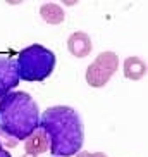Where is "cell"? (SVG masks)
<instances>
[{
    "instance_id": "3",
    "label": "cell",
    "mask_w": 148,
    "mask_h": 157,
    "mask_svg": "<svg viewBox=\"0 0 148 157\" xmlns=\"http://www.w3.org/2000/svg\"><path fill=\"white\" fill-rule=\"evenodd\" d=\"M55 69V54L40 45L33 43L17 54L19 79L24 81H43Z\"/></svg>"
},
{
    "instance_id": "8",
    "label": "cell",
    "mask_w": 148,
    "mask_h": 157,
    "mask_svg": "<svg viewBox=\"0 0 148 157\" xmlns=\"http://www.w3.org/2000/svg\"><path fill=\"white\" fill-rule=\"evenodd\" d=\"M122 73H124L126 79H129V81H139L146 74V62L138 56H129L124 60Z\"/></svg>"
},
{
    "instance_id": "9",
    "label": "cell",
    "mask_w": 148,
    "mask_h": 157,
    "mask_svg": "<svg viewBox=\"0 0 148 157\" xmlns=\"http://www.w3.org/2000/svg\"><path fill=\"white\" fill-rule=\"evenodd\" d=\"M40 17H42L46 24L57 26V24L64 23L65 12H64V9H62V5L57 4V2H45V4L40 5Z\"/></svg>"
},
{
    "instance_id": "5",
    "label": "cell",
    "mask_w": 148,
    "mask_h": 157,
    "mask_svg": "<svg viewBox=\"0 0 148 157\" xmlns=\"http://www.w3.org/2000/svg\"><path fill=\"white\" fill-rule=\"evenodd\" d=\"M17 54L14 50L0 52V98L19 85Z\"/></svg>"
},
{
    "instance_id": "6",
    "label": "cell",
    "mask_w": 148,
    "mask_h": 157,
    "mask_svg": "<svg viewBox=\"0 0 148 157\" xmlns=\"http://www.w3.org/2000/svg\"><path fill=\"white\" fill-rule=\"evenodd\" d=\"M67 50L72 57H78V59L88 57L93 50V43H91V38L88 36V33L74 31L67 38Z\"/></svg>"
},
{
    "instance_id": "4",
    "label": "cell",
    "mask_w": 148,
    "mask_h": 157,
    "mask_svg": "<svg viewBox=\"0 0 148 157\" xmlns=\"http://www.w3.org/2000/svg\"><path fill=\"white\" fill-rule=\"evenodd\" d=\"M119 69V57L116 52H102L86 67L84 79L91 88H103Z\"/></svg>"
},
{
    "instance_id": "2",
    "label": "cell",
    "mask_w": 148,
    "mask_h": 157,
    "mask_svg": "<svg viewBox=\"0 0 148 157\" xmlns=\"http://www.w3.org/2000/svg\"><path fill=\"white\" fill-rule=\"evenodd\" d=\"M40 128V109L35 98L26 92H9L0 98V131L24 142Z\"/></svg>"
},
{
    "instance_id": "7",
    "label": "cell",
    "mask_w": 148,
    "mask_h": 157,
    "mask_svg": "<svg viewBox=\"0 0 148 157\" xmlns=\"http://www.w3.org/2000/svg\"><path fill=\"white\" fill-rule=\"evenodd\" d=\"M48 148H50V142H48V136H46V133L42 128H36L28 138L24 140V150H26V154L40 155V154H45Z\"/></svg>"
},
{
    "instance_id": "10",
    "label": "cell",
    "mask_w": 148,
    "mask_h": 157,
    "mask_svg": "<svg viewBox=\"0 0 148 157\" xmlns=\"http://www.w3.org/2000/svg\"><path fill=\"white\" fill-rule=\"evenodd\" d=\"M17 140H14V138H10V136H7L5 133H2L0 131V145L4 147V145H7V147H10V148H14V147H17Z\"/></svg>"
},
{
    "instance_id": "13",
    "label": "cell",
    "mask_w": 148,
    "mask_h": 157,
    "mask_svg": "<svg viewBox=\"0 0 148 157\" xmlns=\"http://www.w3.org/2000/svg\"><path fill=\"white\" fill-rule=\"evenodd\" d=\"M23 157H36V155H31V154H24Z\"/></svg>"
},
{
    "instance_id": "11",
    "label": "cell",
    "mask_w": 148,
    "mask_h": 157,
    "mask_svg": "<svg viewBox=\"0 0 148 157\" xmlns=\"http://www.w3.org/2000/svg\"><path fill=\"white\" fill-rule=\"evenodd\" d=\"M76 155L78 157H109L105 152H86V150H79Z\"/></svg>"
},
{
    "instance_id": "12",
    "label": "cell",
    "mask_w": 148,
    "mask_h": 157,
    "mask_svg": "<svg viewBox=\"0 0 148 157\" xmlns=\"http://www.w3.org/2000/svg\"><path fill=\"white\" fill-rule=\"evenodd\" d=\"M0 157H12V155H10V152L7 150V148L0 145Z\"/></svg>"
},
{
    "instance_id": "1",
    "label": "cell",
    "mask_w": 148,
    "mask_h": 157,
    "mask_svg": "<svg viewBox=\"0 0 148 157\" xmlns=\"http://www.w3.org/2000/svg\"><path fill=\"white\" fill-rule=\"evenodd\" d=\"M40 128L50 142V152L55 157H71L83 148L84 128L81 116L69 105H54L40 114Z\"/></svg>"
}]
</instances>
